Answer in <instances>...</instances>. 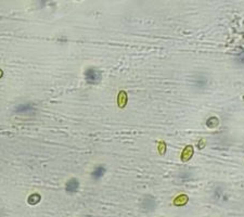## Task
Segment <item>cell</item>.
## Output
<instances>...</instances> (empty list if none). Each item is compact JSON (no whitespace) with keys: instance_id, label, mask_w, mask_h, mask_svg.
Wrapping results in <instances>:
<instances>
[{"instance_id":"1","label":"cell","mask_w":244,"mask_h":217,"mask_svg":"<svg viewBox=\"0 0 244 217\" xmlns=\"http://www.w3.org/2000/svg\"><path fill=\"white\" fill-rule=\"evenodd\" d=\"M86 81L89 84H98L101 81V74L95 68H89L86 72Z\"/></svg>"},{"instance_id":"2","label":"cell","mask_w":244,"mask_h":217,"mask_svg":"<svg viewBox=\"0 0 244 217\" xmlns=\"http://www.w3.org/2000/svg\"><path fill=\"white\" fill-rule=\"evenodd\" d=\"M192 81L195 87L202 89V88L207 86L208 79H207V77H206V75H204V74H196V75H194V77H193Z\"/></svg>"},{"instance_id":"3","label":"cell","mask_w":244,"mask_h":217,"mask_svg":"<svg viewBox=\"0 0 244 217\" xmlns=\"http://www.w3.org/2000/svg\"><path fill=\"white\" fill-rule=\"evenodd\" d=\"M78 187H79V183H78V180L75 178H73L70 181H67V183H66V191L70 193H74L78 190Z\"/></svg>"},{"instance_id":"4","label":"cell","mask_w":244,"mask_h":217,"mask_svg":"<svg viewBox=\"0 0 244 217\" xmlns=\"http://www.w3.org/2000/svg\"><path fill=\"white\" fill-rule=\"evenodd\" d=\"M155 205H156V203H155V201H154V199H152V198L150 199V197H148V198L144 199L143 203H142V206H143V208H145V210H148V211L154 210Z\"/></svg>"},{"instance_id":"5","label":"cell","mask_w":244,"mask_h":217,"mask_svg":"<svg viewBox=\"0 0 244 217\" xmlns=\"http://www.w3.org/2000/svg\"><path fill=\"white\" fill-rule=\"evenodd\" d=\"M104 173H105V167H103V166H98V167L95 168V171L92 172L91 175H92V177L95 179H99L104 175Z\"/></svg>"},{"instance_id":"6","label":"cell","mask_w":244,"mask_h":217,"mask_svg":"<svg viewBox=\"0 0 244 217\" xmlns=\"http://www.w3.org/2000/svg\"><path fill=\"white\" fill-rule=\"evenodd\" d=\"M15 111L19 113H27V112H33L34 109H33V107L30 104H22V105H19Z\"/></svg>"},{"instance_id":"7","label":"cell","mask_w":244,"mask_h":217,"mask_svg":"<svg viewBox=\"0 0 244 217\" xmlns=\"http://www.w3.org/2000/svg\"><path fill=\"white\" fill-rule=\"evenodd\" d=\"M39 201H40V197H39V194H33V195H30L28 199L29 204H36V203H38Z\"/></svg>"},{"instance_id":"8","label":"cell","mask_w":244,"mask_h":217,"mask_svg":"<svg viewBox=\"0 0 244 217\" xmlns=\"http://www.w3.org/2000/svg\"><path fill=\"white\" fill-rule=\"evenodd\" d=\"M235 60H237L238 63L244 64V49H243V50H241V52L238 54L237 58H235Z\"/></svg>"},{"instance_id":"9","label":"cell","mask_w":244,"mask_h":217,"mask_svg":"<svg viewBox=\"0 0 244 217\" xmlns=\"http://www.w3.org/2000/svg\"><path fill=\"white\" fill-rule=\"evenodd\" d=\"M1 76H2V71L0 70V77H1Z\"/></svg>"}]
</instances>
